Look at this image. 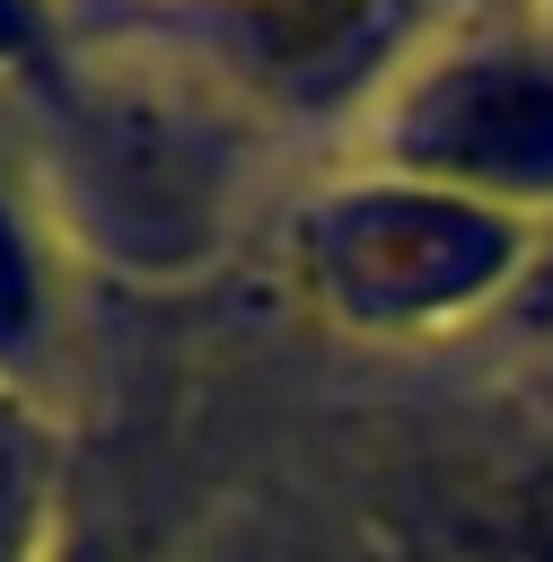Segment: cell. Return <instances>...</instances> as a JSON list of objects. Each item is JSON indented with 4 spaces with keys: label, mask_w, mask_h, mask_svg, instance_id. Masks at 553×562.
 Returning a JSON list of instances; mask_svg holds the SVG:
<instances>
[{
    "label": "cell",
    "mask_w": 553,
    "mask_h": 562,
    "mask_svg": "<svg viewBox=\"0 0 553 562\" xmlns=\"http://www.w3.org/2000/svg\"><path fill=\"white\" fill-rule=\"evenodd\" d=\"M18 26H26V9H18V0H0V53L18 44Z\"/></svg>",
    "instance_id": "cell-4"
},
{
    "label": "cell",
    "mask_w": 553,
    "mask_h": 562,
    "mask_svg": "<svg viewBox=\"0 0 553 562\" xmlns=\"http://www.w3.org/2000/svg\"><path fill=\"white\" fill-rule=\"evenodd\" d=\"M44 334V290H35V255L18 237V220L0 211V360H26Z\"/></svg>",
    "instance_id": "cell-3"
},
{
    "label": "cell",
    "mask_w": 553,
    "mask_h": 562,
    "mask_svg": "<svg viewBox=\"0 0 553 562\" xmlns=\"http://www.w3.org/2000/svg\"><path fill=\"white\" fill-rule=\"evenodd\" d=\"M395 158L448 193H553V61L474 53L395 105Z\"/></svg>",
    "instance_id": "cell-2"
},
{
    "label": "cell",
    "mask_w": 553,
    "mask_h": 562,
    "mask_svg": "<svg viewBox=\"0 0 553 562\" xmlns=\"http://www.w3.org/2000/svg\"><path fill=\"white\" fill-rule=\"evenodd\" d=\"M518 228L448 184H360L307 220V281L351 325H430L500 290Z\"/></svg>",
    "instance_id": "cell-1"
},
{
    "label": "cell",
    "mask_w": 553,
    "mask_h": 562,
    "mask_svg": "<svg viewBox=\"0 0 553 562\" xmlns=\"http://www.w3.org/2000/svg\"><path fill=\"white\" fill-rule=\"evenodd\" d=\"M0 544H9V465H0Z\"/></svg>",
    "instance_id": "cell-5"
},
{
    "label": "cell",
    "mask_w": 553,
    "mask_h": 562,
    "mask_svg": "<svg viewBox=\"0 0 553 562\" xmlns=\"http://www.w3.org/2000/svg\"><path fill=\"white\" fill-rule=\"evenodd\" d=\"M290 9H342V0H290Z\"/></svg>",
    "instance_id": "cell-6"
}]
</instances>
